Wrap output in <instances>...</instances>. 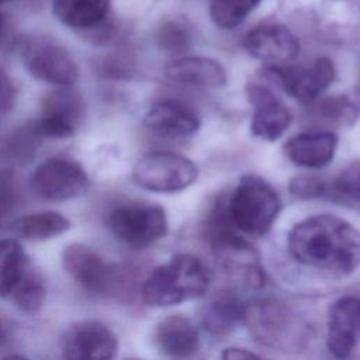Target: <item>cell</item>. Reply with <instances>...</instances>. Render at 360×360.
<instances>
[{"instance_id": "cell-1", "label": "cell", "mask_w": 360, "mask_h": 360, "mask_svg": "<svg viewBox=\"0 0 360 360\" xmlns=\"http://www.w3.org/2000/svg\"><path fill=\"white\" fill-rule=\"evenodd\" d=\"M287 246L295 262L330 276H347L360 266V231L332 214L311 215L295 224Z\"/></svg>"}, {"instance_id": "cell-2", "label": "cell", "mask_w": 360, "mask_h": 360, "mask_svg": "<svg viewBox=\"0 0 360 360\" xmlns=\"http://www.w3.org/2000/svg\"><path fill=\"white\" fill-rule=\"evenodd\" d=\"M208 285L204 263L193 255L179 253L148 274L141 297L149 307H172L202 297Z\"/></svg>"}, {"instance_id": "cell-3", "label": "cell", "mask_w": 360, "mask_h": 360, "mask_svg": "<svg viewBox=\"0 0 360 360\" xmlns=\"http://www.w3.org/2000/svg\"><path fill=\"white\" fill-rule=\"evenodd\" d=\"M243 325L257 343L284 353L302 349L309 338L305 319L287 302L276 298L246 304Z\"/></svg>"}, {"instance_id": "cell-4", "label": "cell", "mask_w": 360, "mask_h": 360, "mask_svg": "<svg viewBox=\"0 0 360 360\" xmlns=\"http://www.w3.org/2000/svg\"><path fill=\"white\" fill-rule=\"evenodd\" d=\"M46 297L45 278L14 238L0 239V298L20 311L37 314Z\"/></svg>"}, {"instance_id": "cell-5", "label": "cell", "mask_w": 360, "mask_h": 360, "mask_svg": "<svg viewBox=\"0 0 360 360\" xmlns=\"http://www.w3.org/2000/svg\"><path fill=\"white\" fill-rule=\"evenodd\" d=\"M226 208L231 222L240 233L263 236L281 211V198L267 180L257 174H246L226 195Z\"/></svg>"}, {"instance_id": "cell-6", "label": "cell", "mask_w": 360, "mask_h": 360, "mask_svg": "<svg viewBox=\"0 0 360 360\" xmlns=\"http://www.w3.org/2000/svg\"><path fill=\"white\" fill-rule=\"evenodd\" d=\"M111 235L131 249H145L167 233V215L163 207L145 201L115 205L105 215Z\"/></svg>"}, {"instance_id": "cell-7", "label": "cell", "mask_w": 360, "mask_h": 360, "mask_svg": "<svg viewBox=\"0 0 360 360\" xmlns=\"http://www.w3.org/2000/svg\"><path fill=\"white\" fill-rule=\"evenodd\" d=\"M198 177V169L188 158L156 150L143 155L134 166L132 179L152 193H177L190 187Z\"/></svg>"}, {"instance_id": "cell-8", "label": "cell", "mask_w": 360, "mask_h": 360, "mask_svg": "<svg viewBox=\"0 0 360 360\" xmlns=\"http://www.w3.org/2000/svg\"><path fill=\"white\" fill-rule=\"evenodd\" d=\"M21 60L34 79L56 87H70L79 77L73 56L52 38H27L21 45Z\"/></svg>"}, {"instance_id": "cell-9", "label": "cell", "mask_w": 360, "mask_h": 360, "mask_svg": "<svg viewBox=\"0 0 360 360\" xmlns=\"http://www.w3.org/2000/svg\"><path fill=\"white\" fill-rule=\"evenodd\" d=\"M28 184L38 198L60 202L80 197L89 187V176L76 160L51 158L32 170Z\"/></svg>"}, {"instance_id": "cell-10", "label": "cell", "mask_w": 360, "mask_h": 360, "mask_svg": "<svg viewBox=\"0 0 360 360\" xmlns=\"http://www.w3.org/2000/svg\"><path fill=\"white\" fill-rule=\"evenodd\" d=\"M65 271L87 292L111 295L120 284V270L83 243L68 245L62 252Z\"/></svg>"}, {"instance_id": "cell-11", "label": "cell", "mask_w": 360, "mask_h": 360, "mask_svg": "<svg viewBox=\"0 0 360 360\" xmlns=\"http://www.w3.org/2000/svg\"><path fill=\"white\" fill-rule=\"evenodd\" d=\"M263 73L294 100L302 104H311L333 82L335 66L329 58L322 56L315 59L309 66H266Z\"/></svg>"}, {"instance_id": "cell-12", "label": "cell", "mask_w": 360, "mask_h": 360, "mask_svg": "<svg viewBox=\"0 0 360 360\" xmlns=\"http://www.w3.org/2000/svg\"><path fill=\"white\" fill-rule=\"evenodd\" d=\"M118 353V338L101 321L84 319L70 325L62 339L63 360H112Z\"/></svg>"}, {"instance_id": "cell-13", "label": "cell", "mask_w": 360, "mask_h": 360, "mask_svg": "<svg viewBox=\"0 0 360 360\" xmlns=\"http://www.w3.org/2000/svg\"><path fill=\"white\" fill-rule=\"evenodd\" d=\"M84 117V101L69 87H59L45 96L39 120L35 122L41 136L68 139L73 136Z\"/></svg>"}, {"instance_id": "cell-14", "label": "cell", "mask_w": 360, "mask_h": 360, "mask_svg": "<svg viewBox=\"0 0 360 360\" xmlns=\"http://www.w3.org/2000/svg\"><path fill=\"white\" fill-rule=\"evenodd\" d=\"M246 96L253 107L250 134L262 141L274 142L288 129L292 115L271 89L263 84H249Z\"/></svg>"}, {"instance_id": "cell-15", "label": "cell", "mask_w": 360, "mask_h": 360, "mask_svg": "<svg viewBox=\"0 0 360 360\" xmlns=\"http://www.w3.org/2000/svg\"><path fill=\"white\" fill-rule=\"evenodd\" d=\"M243 48L250 56L267 66H281L297 58L300 42L285 27L277 22H263L246 32Z\"/></svg>"}, {"instance_id": "cell-16", "label": "cell", "mask_w": 360, "mask_h": 360, "mask_svg": "<svg viewBox=\"0 0 360 360\" xmlns=\"http://www.w3.org/2000/svg\"><path fill=\"white\" fill-rule=\"evenodd\" d=\"M360 340V298L342 297L328 311L326 345L338 359H346Z\"/></svg>"}, {"instance_id": "cell-17", "label": "cell", "mask_w": 360, "mask_h": 360, "mask_svg": "<svg viewBox=\"0 0 360 360\" xmlns=\"http://www.w3.org/2000/svg\"><path fill=\"white\" fill-rule=\"evenodd\" d=\"M145 127L165 138H188L200 128V117L184 101L166 98L155 103L143 117Z\"/></svg>"}, {"instance_id": "cell-18", "label": "cell", "mask_w": 360, "mask_h": 360, "mask_svg": "<svg viewBox=\"0 0 360 360\" xmlns=\"http://www.w3.org/2000/svg\"><path fill=\"white\" fill-rule=\"evenodd\" d=\"M165 76L173 83L200 89H218L228 80L225 68L207 56H179L166 65Z\"/></svg>"}, {"instance_id": "cell-19", "label": "cell", "mask_w": 360, "mask_h": 360, "mask_svg": "<svg viewBox=\"0 0 360 360\" xmlns=\"http://www.w3.org/2000/svg\"><path fill=\"white\" fill-rule=\"evenodd\" d=\"M336 148L338 136L329 131H305L291 136L283 146L290 162L307 169H321L329 165Z\"/></svg>"}, {"instance_id": "cell-20", "label": "cell", "mask_w": 360, "mask_h": 360, "mask_svg": "<svg viewBox=\"0 0 360 360\" xmlns=\"http://www.w3.org/2000/svg\"><path fill=\"white\" fill-rule=\"evenodd\" d=\"M153 338L158 349L172 360H187L197 353L200 346L195 325L180 314L163 318L156 325Z\"/></svg>"}, {"instance_id": "cell-21", "label": "cell", "mask_w": 360, "mask_h": 360, "mask_svg": "<svg viewBox=\"0 0 360 360\" xmlns=\"http://www.w3.org/2000/svg\"><path fill=\"white\" fill-rule=\"evenodd\" d=\"M245 307L246 304L235 292L218 291L202 305L201 325L212 336H226L243 323Z\"/></svg>"}, {"instance_id": "cell-22", "label": "cell", "mask_w": 360, "mask_h": 360, "mask_svg": "<svg viewBox=\"0 0 360 360\" xmlns=\"http://www.w3.org/2000/svg\"><path fill=\"white\" fill-rule=\"evenodd\" d=\"M110 6L111 0H52V13L72 30L90 31L107 21Z\"/></svg>"}, {"instance_id": "cell-23", "label": "cell", "mask_w": 360, "mask_h": 360, "mask_svg": "<svg viewBox=\"0 0 360 360\" xmlns=\"http://www.w3.org/2000/svg\"><path fill=\"white\" fill-rule=\"evenodd\" d=\"M319 21L330 37L354 38L360 32V0H323Z\"/></svg>"}, {"instance_id": "cell-24", "label": "cell", "mask_w": 360, "mask_h": 360, "mask_svg": "<svg viewBox=\"0 0 360 360\" xmlns=\"http://www.w3.org/2000/svg\"><path fill=\"white\" fill-rule=\"evenodd\" d=\"M70 228V221L56 211H41L15 218L10 231L24 240H46L65 233Z\"/></svg>"}, {"instance_id": "cell-25", "label": "cell", "mask_w": 360, "mask_h": 360, "mask_svg": "<svg viewBox=\"0 0 360 360\" xmlns=\"http://www.w3.org/2000/svg\"><path fill=\"white\" fill-rule=\"evenodd\" d=\"M322 200L360 208V162H353L335 177L325 179Z\"/></svg>"}, {"instance_id": "cell-26", "label": "cell", "mask_w": 360, "mask_h": 360, "mask_svg": "<svg viewBox=\"0 0 360 360\" xmlns=\"http://www.w3.org/2000/svg\"><path fill=\"white\" fill-rule=\"evenodd\" d=\"M156 45L166 53L181 55L194 42V25L186 17L163 20L155 32Z\"/></svg>"}, {"instance_id": "cell-27", "label": "cell", "mask_w": 360, "mask_h": 360, "mask_svg": "<svg viewBox=\"0 0 360 360\" xmlns=\"http://www.w3.org/2000/svg\"><path fill=\"white\" fill-rule=\"evenodd\" d=\"M262 0H210V15L222 30H232L259 6Z\"/></svg>"}, {"instance_id": "cell-28", "label": "cell", "mask_w": 360, "mask_h": 360, "mask_svg": "<svg viewBox=\"0 0 360 360\" xmlns=\"http://www.w3.org/2000/svg\"><path fill=\"white\" fill-rule=\"evenodd\" d=\"M319 112L326 120L340 124L350 125L360 115V105L352 101L349 97L336 96L326 98L319 105Z\"/></svg>"}, {"instance_id": "cell-29", "label": "cell", "mask_w": 360, "mask_h": 360, "mask_svg": "<svg viewBox=\"0 0 360 360\" xmlns=\"http://www.w3.org/2000/svg\"><path fill=\"white\" fill-rule=\"evenodd\" d=\"M323 177L298 176L290 183V193L301 200H322Z\"/></svg>"}, {"instance_id": "cell-30", "label": "cell", "mask_w": 360, "mask_h": 360, "mask_svg": "<svg viewBox=\"0 0 360 360\" xmlns=\"http://www.w3.org/2000/svg\"><path fill=\"white\" fill-rule=\"evenodd\" d=\"M17 98V87L8 73L0 68V114L13 110Z\"/></svg>"}, {"instance_id": "cell-31", "label": "cell", "mask_w": 360, "mask_h": 360, "mask_svg": "<svg viewBox=\"0 0 360 360\" xmlns=\"http://www.w3.org/2000/svg\"><path fill=\"white\" fill-rule=\"evenodd\" d=\"M221 360H266V359L260 357L259 354H256L248 349L232 346V347H226L222 350Z\"/></svg>"}, {"instance_id": "cell-32", "label": "cell", "mask_w": 360, "mask_h": 360, "mask_svg": "<svg viewBox=\"0 0 360 360\" xmlns=\"http://www.w3.org/2000/svg\"><path fill=\"white\" fill-rule=\"evenodd\" d=\"M13 41V30L8 17L0 11V51L7 49Z\"/></svg>"}, {"instance_id": "cell-33", "label": "cell", "mask_w": 360, "mask_h": 360, "mask_svg": "<svg viewBox=\"0 0 360 360\" xmlns=\"http://www.w3.org/2000/svg\"><path fill=\"white\" fill-rule=\"evenodd\" d=\"M0 360H28V359L24 356H20V354H10L6 357H1Z\"/></svg>"}, {"instance_id": "cell-34", "label": "cell", "mask_w": 360, "mask_h": 360, "mask_svg": "<svg viewBox=\"0 0 360 360\" xmlns=\"http://www.w3.org/2000/svg\"><path fill=\"white\" fill-rule=\"evenodd\" d=\"M8 1H11V0H0V6H1V4H6V3H8Z\"/></svg>"}, {"instance_id": "cell-35", "label": "cell", "mask_w": 360, "mask_h": 360, "mask_svg": "<svg viewBox=\"0 0 360 360\" xmlns=\"http://www.w3.org/2000/svg\"><path fill=\"white\" fill-rule=\"evenodd\" d=\"M127 360H139V359H127Z\"/></svg>"}, {"instance_id": "cell-36", "label": "cell", "mask_w": 360, "mask_h": 360, "mask_svg": "<svg viewBox=\"0 0 360 360\" xmlns=\"http://www.w3.org/2000/svg\"><path fill=\"white\" fill-rule=\"evenodd\" d=\"M0 340H1V333H0Z\"/></svg>"}]
</instances>
